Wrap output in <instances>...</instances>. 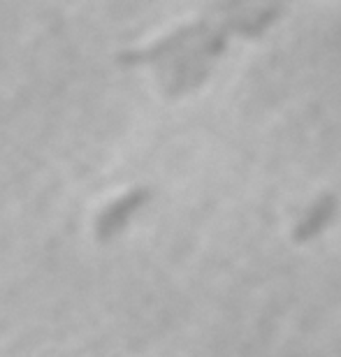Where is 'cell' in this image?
Here are the masks:
<instances>
[{"mask_svg": "<svg viewBox=\"0 0 341 357\" xmlns=\"http://www.w3.org/2000/svg\"><path fill=\"white\" fill-rule=\"evenodd\" d=\"M337 213V197L335 195H323L318 202L311 206L309 213L304 216L295 227V241H309L314 239L325 225L330 223L332 216Z\"/></svg>", "mask_w": 341, "mask_h": 357, "instance_id": "obj_1", "label": "cell"}]
</instances>
